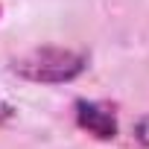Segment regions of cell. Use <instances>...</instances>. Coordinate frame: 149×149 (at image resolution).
<instances>
[{
	"mask_svg": "<svg viewBox=\"0 0 149 149\" xmlns=\"http://www.w3.org/2000/svg\"><path fill=\"white\" fill-rule=\"evenodd\" d=\"M85 67H88V56L64 47H38L12 61V73H18L26 82H41V85L73 82Z\"/></svg>",
	"mask_w": 149,
	"mask_h": 149,
	"instance_id": "1",
	"label": "cell"
},
{
	"mask_svg": "<svg viewBox=\"0 0 149 149\" xmlns=\"http://www.w3.org/2000/svg\"><path fill=\"white\" fill-rule=\"evenodd\" d=\"M73 111H76V123L88 134H94L97 140H114L117 137V117L108 105L94 102V100H76Z\"/></svg>",
	"mask_w": 149,
	"mask_h": 149,
	"instance_id": "2",
	"label": "cell"
},
{
	"mask_svg": "<svg viewBox=\"0 0 149 149\" xmlns=\"http://www.w3.org/2000/svg\"><path fill=\"white\" fill-rule=\"evenodd\" d=\"M134 137H137V140H140V143L149 149V114L137 120V126H134Z\"/></svg>",
	"mask_w": 149,
	"mask_h": 149,
	"instance_id": "3",
	"label": "cell"
}]
</instances>
